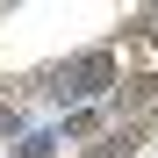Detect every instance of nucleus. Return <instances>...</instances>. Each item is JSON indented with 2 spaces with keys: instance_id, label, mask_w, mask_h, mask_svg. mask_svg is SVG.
Listing matches in <instances>:
<instances>
[{
  "instance_id": "obj_1",
  "label": "nucleus",
  "mask_w": 158,
  "mask_h": 158,
  "mask_svg": "<svg viewBox=\"0 0 158 158\" xmlns=\"http://www.w3.org/2000/svg\"><path fill=\"white\" fill-rule=\"evenodd\" d=\"M0 129H7V108H0Z\"/></svg>"
},
{
  "instance_id": "obj_2",
  "label": "nucleus",
  "mask_w": 158,
  "mask_h": 158,
  "mask_svg": "<svg viewBox=\"0 0 158 158\" xmlns=\"http://www.w3.org/2000/svg\"><path fill=\"white\" fill-rule=\"evenodd\" d=\"M151 36H158V15H151Z\"/></svg>"
}]
</instances>
